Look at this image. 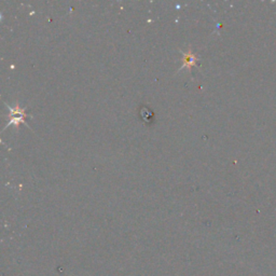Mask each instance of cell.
<instances>
[{
    "instance_id": "6da1fadb",
    "label": "cell",
    "mask_w": 276,
    "mask_h": 276,
    "mask_svg": "<svg viewBox=\"0 0 276 276\" xmlns=\"http://www.w3.org/2000/svg\"><path fill=\"white\" fill-rule=\"evenodd\" d=\"M181 55L183 56V64L181 65V67L179 70L183 69L185 67L187 68H191L192 66H197V60H198V55L197 54H194L191 49H189L188 51V53H185V52H180Z\"/></svg>"
}]
</instances>
